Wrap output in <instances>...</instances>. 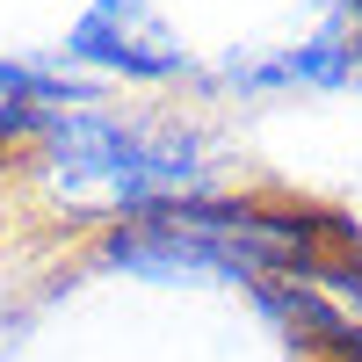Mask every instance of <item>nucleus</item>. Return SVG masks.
<instances>
[{"label":"nucleus","mask_w":362,"mask_h":362,"mask_svg":"<svg viewBox=\"0 0 362 362\" xmlns=\"http://www.w3.org/2000/svg\"><path fill=\"white\" fill-rule=\"evenodd\" d=\"M109 268L131 276H232V283H326L334 268L355 261V239L334 218L305 210H254V203H174L145 218H116L102 239Z\"/></svg>","instance_id":"nucleus-1"},{"label":"nucleus","mask_w":362,"mask_h":362,"mask_svg":"<svg viewBox=\"0 0 362 362\" xmlns=\"http://www.w3.org/2000/svg\"><path fill=\"white\" fill-rule=\"evenodd\" d=\"M29 138L44 145V181L66 210H102V218H145L210 196L203 138L160 131L145 116H116L102 102H44Z\"/></svg>","instance_id":"nucleus-2"},{"label":"nucleus","mask_w":362,"mask_h":362,"mask_svg":"<svg viewBox=\"0 0 362 362\" xmlns=\"http://www.w3.org/2000/svg\"><path fill=\"white\" fill-rule=\"evenodd\" d=\"M66 58L73 66H102L116 80H174V73H189V51L160 22L153 0H87V15L66 29Z\"/></svg>","instance_id":"nucleus-3"},{"label":"nucleus","mask_w":362,"mask_h":362,"mask_svg":"<svg viewBox=\"0 0 362 362\" xmlns=\"http://www.w3.org/2000/svg\"><path fill=\"white\" fill-rule=\"evenodd\" d=\"M362 73V15H355V0L326 22V29H312V37H297V44H283V51H268V58H254V66H225V80L232 87H348Z\"/></svg>","instance_id":"nucleus-4"}]
</instances>
